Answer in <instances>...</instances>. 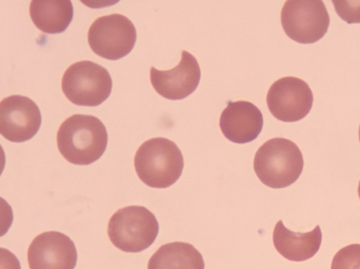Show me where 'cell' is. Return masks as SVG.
Listing matches in <instances>:
<instances>
[{
  "label": "cell",
  "mask_w": 360,
  "mask_h": 269,
  "mask_svg": "<svg viewBox=\"0 0 360 269\" xmlns=\"http://www.w3.org/2000/svg\"><path fill=\"white\" fill-rule=\"evenodd\" d=\"M56 139L60 154L68 162L89 165L103 154L108 144V133L98 118L75 114L61 123Z\"/></svg>",
  "instance_id": "1"
},
{
  "label": "cell",
  "mask_w": 360,
  "mask_h": 269,
  "mask_svg": "<svg viewBox=\"0 0 360 269\" xmlns=\"http://www.w3.org/2000/svg\"><path fill=\"white\" fill-rule=\"evenodd\" d=\"M304 166L302 152L295 143L283 137L264 142L257 151L254 170L260 181L269 187L284 188L294 183Z\"/></svg>",
  "instance_id": "2"
},
{
  "label": "cell",
  "mask_w": 360,
  "mask_h": 269,
  "mask_svg": "<svg viewBox=\"0 0 360 269\" xmlns=\"http://www.w3.org/2000/svg\"><path fill=\"white\" fill-rule=\"evenodd\" d=\"M135 170L139 179L153 188H167L180 177L184 158L177 145L165 137L144 142L134 156Z\"/></svg>",
  "instance_id": "3"
},
{
  "label": "cell",
  "mask_w": 360,
  "mask_h": 269,
  "mask_svg": "<svg viewBox=\"0 0 360 269\" xmlns=\"http://www.w3.org/2000/svg\"><path fill=\"white\" fill-rule=\"evenodd\" d=\"M158 232L159 225L154 214L140 206L119 209L111 216L108 225L110 240L124 252L146 249L154 242Z\"/></svg>",
  "instance_id": "4"
},
{
  "label": "cell",
  "mask_w": 360,
  "mask_h": 269,
  "mask_svg": "<svg viewBox=\"0 0 360 269\" xmlns=\"http://www.w3.org/2000/svg\"><path fill=\"white\" fill-rule=\"evenodd\" d=\"M112 79L108 71L90 61L76 62L65 71L61 87L68 99L75 105L96 106L110 96Z\"/></svg>",
  "instance_id": "5"
},
{
  "label": "cell",
  "mask_w": 360,
  "mask_h": 269,
  "mask_svg": "<svg viewBox=\"0 0 360 269\" xmlns=\"http://www.w3.org/2000/svg\"><path fill=\"white\" fill-rule=\"evenodd\" d=\"M285 34L300 44H312L326 33L330 24L328 11L321 0H288L281 13Z\"/></svg>",
  "instance_id": "6"
},
{
  "label": "cell",
  "mask_w": 360,
  "mask_h": 269,
  "mask_svg": "<svg viewBox=\"0 0 360 269\" xmlns=\"http://www.w3.org/2000/svg\"><path fill=\"white\" fill-rule=\"evenodd\" d=\"M87 37L96 54L115 61L131 51L136 40V31L128 18L113 13L95 20L89 29Z\"/></svg>",
  "instance_id": "7"
},
{
  "label": "cell",
  "mask_w": 360,
  "mask_h": 269,
  "mask_svg": "<svg viewBox=\"0 0 360 269\" xmlns=\"http://www.w3.org/2000/svg\"><path fill=\"white\" fill-rule=\"evenodd\" d=\"M312 92L304 80L284 77L274 82L266 94L271 113L283 122H295L304 118L313 104Z\"/></svg>",
  "instance_id": "8"
},
{
  "label": "cell",
  "mask_w": 360,
  "mask_h": 269,
  "mask_svg": "<svg viewBox=\"0 0 360 269\" xmlns=\"http://www.w3.org/2000/svg\"><path fill=\"white\" fill-rule=\"evenodd\" d=\"M41 123L37 105L30 98L12 95L0 103V133L12 142H23L32 138Z\"/></svg>",
  "instance_id": "9"
},
{
  "label": "cell",
  "mask_w": 360,
  "mask_h": 269,
  "mask_svg": "<svg viewBox=\"0 0 360 269\" xmlns=\"http://www.w3.org/2000/svg\"><path fill=\"white\" fill-rule=\"evenodd\" d=\"M77 260L75 244L60 232H44L37 235L27 251L30 269H74Z\"/></svg>",
  "instance_id": "10"
},
{
  "label": "cell",
  "mask_w": 360,
  "mask_h": 269,
  "mask_svg": "<svg viewBox=\"0 0 360 269\" xmlns=\"http://www.w3.org/2000/svg\"><path fill=\"white\" fill-rule=\"evenodd\" d=\"M150 78L153 88L160 95L170 100H180L197 88L200 80V69L196 58L184 50L180 62L175 68L159 70L151 67Z\"/></svg>",
  "instance_id": "11"
},
{
  "label": "cell",
  "mask_w": 360,
  "mask_h": 269,
  "mask_svg": "<svg viewBox=\"0 0 360 269\" xmlns=\"http://www.w3.org/2000/svg\"><path fill=\"white\" fill-rule=\"evenodd\" d=\"M263 123L260 110L246 101H229L219 118V127L224 137L237 144L255 139L262 131Z\"/></svg>",
  "instance_id": "12"
},
{
  "label": "cell",
  "mask_w": 360,
  "mask_h": 269,
  "mask_svg": "<svg viewBox=\"0 0 360 269\" xmlns=\"http://www.w3.org/2000/svg\"><path fill=\"white\" fill-rule=\"evenodd\" d=\"M322 239L319 225L311 232H295L287 229L281 220L273 232V242L277 251L288 260L304 261L313 257L319 251Z\"/></svg>",
  "instance_id": "13"
},
{
  "label": "cell",
  "mask_w": 360,
  "mask_h": 269,
  "mask_svg": "<svg viewBox=\"0 0 360 269\" xmlns=\"http://www.w3.org/2000/svg\"><path fill=\"white\" fill-rule=\"evenodd\" d=\"M30 15L33 23L43 32L60 33L72 21L73 6L70 0H33Z\"/></svg>",
  "instance_id": "14"
},
{
  "label": "cell",
  "mask_w": 360,
  "mask_h": 269,
  "mask_svg": "<svg viewBox=\"0 0 360 269\" xmlns=\"http://www.w3.org/2000/svg\"><path fill=\"white\" fill-rule=\"evenodd\" d=\"M201 254L191 244L181 242L161 246L150 257L148 269H204Z\"/></svg>",
  "instance_id": "15"
},
{
  "label": "cell",
  "mask_w": 360,
  "mask_h": 269,
  "mask_svg": "<svg viewBox=\"0 0 360 269\" xmlns=\"http://www.w3.org/2000/svg\"><path fill=\"white\" fill-rule=\"evenodd\" d=\"M330 269H360V244H352L339 250Z\"/></svg>",
  "instance_id": "16"
},
{
  "label": "cell",
  "mask_w": 360,
  "mask_h": 269,
  "mask_svg": "<svg viewBox=\"0 0 360 269\" xmlns=\"http://www.w3.org/2000/svg\"><path fill=\"white\" fill-rule=\"evenodd\" d=\"M338 15L347 23H360V1H333Z\"/></svg>",
  "instance_id": "17"
},
{
  "label": "cell",
  "mask_w": 360,
  "mask_h": 269,
  "mask_svg": "<svg viewBox=\"0 0 360 269\" xmlns=\"http://www.w3.org/2000/svg\"><path fill=\"white\" fill-rule=\"evenodd\" d=\"M358 194H359V199H360V181H359V187H358Z\"/></svg>",
  "instance_id": "18"
},
{
  "label": "cell",
  "mask_w": 360,
  "mask_h": 269,
  "mask_svg": "<svg viewBox=\"0 0 360 269\" xmlns=\"http://www.w3.org/2000/svg\"><path fill=\"white\" fill-rule=\"evenodd\" d=\"M359 141H360V125H359Z\"/></svg>",
  "instance_id": "19"
}]
</instances>
